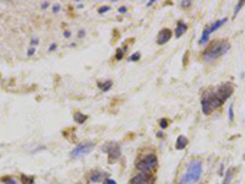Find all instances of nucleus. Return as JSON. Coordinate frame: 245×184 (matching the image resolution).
<instances>
[{"instance_id": "1", "label": "nucleus", "mask_w": 245, "mask_h": 184, "mask_svg": "<svg viewBox=\"0 0 245 184\" xmlns=\"http://www.w3.org/2000/svg\"><path fill=\"white\" fill-rule=\"evenodd\" d=\"M234 92V85L231 82H224L216 91H206L201 98L202 113L208 115L218 107H221Z\"/></svg>"}, {"instance_id": "2", "label": "nucleus", "mask_w": 245, "mask_h": 184, "mask_svg": "<svg viewBox=\"0 0 245 184\" xmlns=\"http://www.w3.org/2000/svg\"><path fill=\"white\" fill-rule=\"evenodd\" d=\"M229 49H231L229 42H227V41H215L204 50L201 57L205 62H212V60L227 54Z\"/></svg>"}, {"instance_id": "3", "label": "nucleus", "mask_w": 245, "mask_h": 184, "mask_svg": "<svg viewBox=\"0 0 245 184\" xmlns=\"http://www.w3.org/2000/svg\"><path fill=\"white\" fill-rule=\"evenodd\" d=\"M202 173V162L197 158L192 160L186 168V172L181 176L180 184H195L199 182Z\"/></svg>"}, {"instance_id": "4", "label": "nucleus", "mask_w": 245, "mask_h": 184, "mask_svg": "<svg viewBox=\"0 0 245 184\" xmlns=\"http://www.w3.org/2000/svg\"><path fill=\"white\" fill-rule=\"evenodd\" d=\"M135 166H136L137 170H140V171H142V172H145V173H148V172L153 171V170L158 166L157 156L150 154V155L142 157V158H140V160L136 162Z\"/></svg>"}, {"instance_id": "5", "label": "nucleus", "mask_w": 245, "mask_h": 184, "mask_svg": "<svg viewBox=\"0 0 245 184\" xmlns=\"http://www.w3.org/2000/svg\"><path fill=\"white\" fill-rule=\"evenodd\" d=\"M228 21V18L227 17H223V18H221V20H217V21H215L212 25H210L208 27H206L205 30H204V32H202V34H201V37H200V41H199V44H205L208 39H210V36L216 31V30H218L220 27H222L226 22Z\"/></svg>"}, {"instance_id": "6", "label": "nucleus", "mask_w": 245, "mask_h": 184, "mask_svg": "<svg viewBox=\"0 0 245 184\" xmlns=\"http://www.w3.org/2000/svg\"><path fill=\"white\" fill-rule=\"evenodd\" d=\"M95 147V144L91 142V141H85L80 145H77L72 151H71V157L74 158H77V157H82V156H86L88 155Z\"/></svg>"}, {"instance_id": "7", "label": "nucleus", "mask_w": 245, "mask_h": 184, "mask_svg": "<svg viewBox=\"0 0 245 184\" xmlns=\"http://www.w3.org/2000/svg\"><path fill=\"white\" fill-rule=\"evenodd\" d=\"M102 151H104V152L108 154L109 162L117 161V160L120 157V155H122L120 146H119L117 142H108V144H106V145L102 147Z\"/></svg>"}, {"instance_id": "8", "label": "nucleus", "mask_w": 245, "mask_h": 184, "mask_svg": "<svg viewBox=\"0 0 245 184\" xmlns=\"http://www.w3.org/2000/svg\"><path fill=\"white\" fill-rule=\"evenodd\" d=\"M153 183H154L153 176H151V174H148V173H145V172L136 174V176H135L134 178H131L130 182H129V184H153Z\"/></svg>"}, {"instance_id": "9", "label": "nucleus", "mask_w": 245, "mask_h": 184, "mask_svg": "<svg viewBox=\"0 0 245 184\" xmlns=\"http://www.w3.org/2000/svg\"><path fill=\"white\" fill-rule=\"evenodd\" d=\"M170 38H172V30H169V28H163V30L158 33V36H157V43H158V44H164V43H167Z\"/></svg>"}, {"instance_id": "10", "label": "nucleus", "mask_w": 245, "mask_h": 184, "mask_svg": "<svg viewBox=\"0 0 245 184\" xmlns=\"http://www.w3.org/2000/svg\"><path fill=\"white\" fill-rule=\"evenodd\" d=\"M188 30V25L184 22V21H179L178 25H177V28H175V37H180L181 34H184Z\"/></svg>"}, {"instance_id": "11", "label": "nucleus", "mask_w": 245, "mask_h": 184, "mask_svg": "<svg viewBox=\"0 0 245 184\" xmlns=\"http://www.w3.org/2000/svg\"><path fill=\"white\" fill-rule=\"evenodd\" d=\"M104 177H108V174H106V173H102V172H99V171H95V172L91 174V177H90V181H91V182H93V183H98V182L103 181V178H104Z\"/></svg>"}, {"instance_id": "12", "label": "nucleus", "mask_w": 245, "mask_h": 184, "mask_svg": "<svg viewBox=\"0 0 245 184\" xmlns=\"http://www.w3.org/2000/svg\"><path fill=\"white\" fill-rule=\"evenodd\" d=\"M186 146H188V139L185 136H179L177 139V142H175V149L177 150H184Z\"/></svg>"}, {"instance_id": "13", "label": "nucleus", "mask_w": 245, "mask_h": 184, "mask_svg": "<svg viewBox=\"0 0 245 184\" xmlns=\"http://www.w3.org/2000/svg\"><path fill=\"white\" fill-rule=\"evenodd\" d=\"M87 118H88V117H87L86 114L81 113V112H76V113L74 114V119H75V120H76L79 124H82V123H85Z\"/></svg>"}, {"instance_id": "14", "label": "nucleus", "mask_w": 245, "mask_h": 184, "mask_svg": "<svg viewBox=\"0 0 245 184\" xmlns=\"http://www.w3.org/2000/svg\"><path fill=\"white\" fill-rule=\"evenodd\" d=\"M0 182L4 184H18V181H17L15 177H11V176L1 177V178H0Z\"/></svg>"}, {"instance_id": "15", "label": "nucleus", "mask_w": 245, "mask_h": 184, "mask_svg": "<svg viewBox=\"0 0 245 184\" xmlns=\"http://www.w3.org/2000/svg\"><path fill=\"white\" fill-rule=\"evenodd\" d=\"M233 176H234V170H228L226 176H224V179H223L222 184H231L232 179H233Z\"/></svg>"}, {"instance_id": "16", "label": "nucleus", "mask_w": 245, "mask_h": 184, "mask_svg": "<svg viewBox=\"0 0 245 184\" xmlns=\"http://www.w3.org/2000/svg\"><path fill=\"white\" fill-rule=\"evenodd\" d=\"M112 85H113V81L112 80H107V81H104L103 84H98V86H99V89L102 90V91H109L111 90V87H112Z\"/></svg>"}, {"instance_id": "17", "label": "nucleus", "mask_w": 245, "mask_h": 184, "mask_svg": "<svg viewBox=\"0 0 245 184\" xmlns=\"http://www.w3.org/2000/svg\"><path fill=\"white\" fill-rule=\"evenodd\" d=\"M21 182L22 184H33L34 183V177H29V176H21Z\"/></svg>"}, {"instance_id": "18", "label": "nucleus", "mask_w": 245, "mask_h": 184, "mask_svg": "<svg viewBox=\"0 0 245 184\" xmlns=\"http://www.w3.org/2000/svg\"><path fill=\"white\" fill-rule=\"evenodd\" d=\"M244 5H245V1H244V0H243V1H239V2H238V4L235 5V7H234V12H233L234 17H235V16H237V15L239 14V11L242 10V7H243Z\"/></svg>"}, {"instance_id": "19", "label": "nucleus", "mask_w": 245, "mask_h": 184, "mask_svg": "<svg viewBox=\"0 0 245 184\" xmlns=\"http://www.w3.org/2000/svg\"><path fill=\"white\" fill-rule=\"evenodd\" d=\"M125 49H126V47H125V48H119V49L117 50V54H115V59H117V60H122V55H124V53H125Z\"/></svg>"}, {"instance_id": "20", "label": "nucleus", "mask_w": 245, "mask_h": 184, "mask_svg": "<svg viewBox=\"0 0 245 184\" xmlns=\"http://www.w3.org/2000/svg\"><path fill=\"white\" fill-rule=\"evenodd\" d=\"M228 118H229L231 122H233V119H234V108H233V104H231V107L228 109Z\"/></svg>"}, {"instance_id": "21", "label": "nucleus", "mask_w": 245, "mask_h": 184, "mask_svg": "<svg viewBox=\"0 0 245 184\" xmlns=\"http://www.w3.org/2000/svg\"><path fill=\"white\" fill-rule=\"evenodd\" d=\"M140 57H141V54L137 52V53H134L130 58H129V62H137L138 59H140Z\"/></svg>"}, {"instance_id": "22", "label": "nucleus", "mask_w": 245, "mask_h": 184, "mask_svg": "<svg viewBox=\"0 0 245 184\" xmlns=\"http://www.w3.org/2000/svg\"><path fill=\"white\" fill-rule=\"evenodd\" d=\"M159 125H161V128H162V129H165V128L168 126V120H167L165 118H163V119L159 122Z\"/></svg>"}, {"instance_id": "23", "label": "nucleus", "mask_w": 245, "mask_h": 184, "mask_svg": "<svg viewBox=\"0 0 245 184\" xmlns=\"http://www.w3.org/2000/svg\"><path fill=\"white\" fill-rule=\"evenodd\" d=\"M108 10H111V6H108V5H104V6H102V7H99V10H98V12L99 14H103V12H107Z\"/></svg>"}, {"instance_id": "24", "label": "nucleus", "mask_w": 245, "mask_h": 184, "mask_svg": "<svg viewBox=\"0 0 245 184\" xmlns=\"http://www.w3.org/2000/svg\"><path fill=\"white\" fill-rule=\"evenodd\" d=\"M103 184H117V182L113 181V179H111V178H106V181L103 182Z\"/></svg>"}, {"instance_id": "25", "label": "nucleus", "mask_w": 245, "mask_h": 184, "mask_svg": "<svg viewBox=\"0 0 245 184\" xmlns=\"http://www.w3.org/2000/svg\"><path fill=\"white\" fill-rule=\"evenodd\" d=\"M34 53H36V48H29L28 52H27V55H28V57H32Z\"/></svg>"}, {"instance_id": "26", "label": "nucleus", "mask_w": 245, "mask_h": 184, "mask_svg": "<svg viewBox=\"0 0 245 184\" xmlns=\"http://www.w3.org/2000/svg\"><path fill=\"white\" fill-rule=\"evenodd\" d=\"M189 5H191V1H189V0L181 1V6H183V7H186V6H189Z\"/></svg>"}, {"instance_id": "27", "label": "nucleus", "mask_w": 245, "mask_h": 184, "mask_svg": "<svg viewBox=\"0 0 245 184\" xmlns=\"http://www.w3.org/2000/svg\"><path fill=\"white\" fill-rule=\"evenodd\" d=\"M60 10V4H54V6H53V11L54 12H58Z\"/></svg>"}, {"instance_id": "28", "label": "nucleus", "mask_w": 245, "mask_h": 184, "mask_svg": "<svg viewBox=\"0 0 245 184\" xmlns=\"http://www.w3.org/2000/svg\"><path fill=\"white\" fill-rule=\"evenodd\" d=\"M85 34H86L85 30H80V31H79V33H77V37H79V38H82Z\"/></svg>"}, {"instance_id": "29", "label": "nucleus", "mask_w": 245, "mask_h": 184, "mask_svg": "<svg viewBox=\"0 0 245 184\" xmlns=\"http://www.w3.org/2000/svg\"><path fill=\"white\" fill-rule=\"evenodd\" d=\"M55 48H56V44H55V43H52L50 47H49V52H53V49H55Z\"/></svg>"}, {"instance_id": "30", "label": "nucleus", "mask_w": 245, "mask_h": 184, "mask_svg": "<svg viewBox=\"0 0 245 184\" xmlns=\"http://www.w3.org/2000/svg\"><path fill=\"white\" fill-rule=\"evenodd\" d=\"M188 57H189V52H186V53H185V55H184V65H186V62H188Z\"/></svg>"}, {"instance_id": "31", "label": "nucleus", "mask_w": 245, "mask_h": 184, "mask_svg": "<svg viewBox=\"0 0 245 184\" xmlns=\"http://www.w3.org/2000/svg\"><path fill=\"white\" fill-rule=\"evenodd\" d=\"M119 12H120V14H125V12H126V7H125V6L119 7Z\"/></svg>"}, {"instance_id": "32", "label": "nucleus", "mask_w": 245, "mask_h": 184, "mask_svg": "<svg viewBox=\"0 0 245 184\" xmlns=\"http://www.w3.org/2000/svg\"><path fill=\"white\" fill-rule=\"evenodd\" d=\"M31 44H38V38H33L31 41Z\"/></svg>"}, {"instance_id": "33", "label": "nucleus", "mask_w": 245, "mask_h": 184, "mask_svg": "<svg viewBox=\"0 0 245 184\" xmlns=\"http://www.w3.org/2000/svg\"><path fill=\"white\" fill-rule=\"evenodd\" d=\"M70 34H71V33H70L69 31H65V32H64V36H65L66 38H68V37H70Z\"/></svg>"}, {"instance_id": "34", "label": "nucleus", "mask_w": 245, "mask_h": 184, "mask_svg": "<svg viewBox=\"0 0 245 184\" xmlns=\"http://www.w3.org/2000/svg\"><path fill=\"white\" fill-rule=\"evenodd\" d=\"M48 2H44V4H42V9H45V7H48Z\"/></svg>"}]
</instances>
